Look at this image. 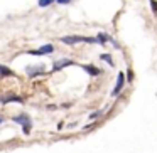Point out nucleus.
Returning <instances> with one entry per match:
<instances>
[{"mask_svg":"<svg viewBox=\"0 0 157 153\" xmlns=\"http://www.w3.org/2000/svg\"><path fill=\"white\" fill-rule=\"evenodd\" d=\"M14 119L17 125H22V129H24V135H31V128H32V121L27 115H17L14 116Z\"/></svg>","mask_w":157,"mask_h":153,"instance_id":"nucleus-1","label":"nucleus"},{"mask_svg":"<svg viewBox=\"0 0 157 153\" xmlns=\"http://www.w3.org/2000/svg\"><path fill=\"white\" fill-rule=\"evenodd\" d=\"M61 42H64V44H79V42H90V44H93L95 42V39L91 37H83V35H66V37H61Z\"/></svg>","mask_w":157,"mask_h":153,"instance_id":"nucleus-2","label":"nucleus"},{"mask_svg":"<svg viewBox=\"0 0 157 153\" xmlns=\"http://www.w3.org/2000/svg\"><path fill=\"white\" fill-rule=\"evenodd\" d=\"M54 52V47L51 44H46L42 47L36 49V51H27V54H32V56H44V54H52Z\"/></svg>","mask_w":157,"mask_h":153,"instance_id":"nucleus-3","label":"nucleus"},{"mask_svg":"<svg viewBox=\"0 0 157 153\" xmlns=\"http://www.w3.org/2000/svg\"><path fill=\"white\" fill-rule=\"evenodd\" d=\"M123 82H125V74H123V72H118V76H117V84H115V88H113V91H112L113 98L120 94V91H122V88H123Z\"/></svg>","mask_w":157,"mask_h":153,"instance_id":"nucleus-4","label":"nucleus"},{"mask_svg":"<svg viewBox=\"0 0 157 153\" xmlns=\"http://www.w3.org/2000/svg\"><path fill=\"white\" fill-rule=\"evenodd\" d=\"M71 64H75L71 59H61V61H56L54 66H52V71H59V69L66 67V66H71Z\"/></svg>","mask_w":157,"mask_h":153,"instance_id":"nucleus-5","label":"nucleus"},{"mask_svg":"<svg viewBox=\"0 0 157 153\" xmlns=\"http://www.w3.org/2000/svg\"><path fill=\"white\" fill-rule=\"evenodd\" d=\"M10 101L22 103V98H19L17 94H7V96H2V98H0V103H2V104H7V103H10Z\"/></svg>","mask_w":157,"mask_h":153,"instance_id":"nucleus-6","label":"nucleus"},{"mask_svg":"<svg viewBox=\"0 0 157 153\" xmlns=\"http://www.w3.org/2000/svg\"><path fill=\"white\" fill-rule=\"evenodd\" d=\"M46 69H44V66H39V67H25V72H27L31 78H34V76H37V74H41V72H44Z\"/></svg>","mask_w":157,"mask_h":153,"instance_id":"nucleus-7","label":"nucleus"},{"mask_svg":"<svg viewBox=\"0 0 157 153\" xmlns=\"http://www.w3.org/2000/svg\"><path fill=\"white\" fill-rule=\"evenodd\" d=\"M83 69H85L90 76H98L100 74V69L95 67V66H91V64H83Z\"/></svg>","mask_w":157,"mask_h":153,"instance_id":"nucleus-8","label":"nucleus"},{"mask_svg":"<svg viewBox=\"0 0 157 153\" xmlns=\"http://www.w3.org/2000/svg\"><path fill=\"white\" fill-rule=\"evenodd\" d=\"M108 41H112V37L106 35V34H98L95 39V42H100V44H105V42H108Z\"/></svg>","mask_w":157,"mask_h":153,"instance_id":"nucleus-9","label":"nucleus"},{"mask_svg":"<svg viewBox=\"0 0 157 153\" xmlns=\"http://www.w3.org/2000/svg\"><path fill=\"white\" fill-rule=\"evenodd\" d=\"M0 76H9V78H12V76H14V71L0 64Z\"/></svg>","mask_w":157,"mask_h":153,"instance_id":"nucleus-10","label":"nucleus"},{"mask_svg":"<svg viewBox=\"0 0 157 153\" xmlns=\"http://www.w3.org/2000/svg\"><path fill=\"white\" fill-rule=\"evenodd\" d=\"M54 0H37V5L39 7H49Z\"/></svg>","mask_w":157,"mask_h":153,"instance_id":"nucleus-11","label":"nucleus"},{"mask_svg":"<svg viewBox=\"0 0 157 153\" xmlns=\"http://www.w3.org/2000/svg\"><path fill=\"white\" fill-rule=\"evenodd\" d=\"M101 59H103V61H106L110 66H113V57L110 54H101Z\"/></svg>","mask_w":157,"mask_h":153,"instance_id":"nucleus-12","label":"nucleus"},{"mask_svg":"<svg viewBox=\"0 0 157 153\" xmlns=\"http://www.w3.org/2000/svg\"><path fill=\"white\" fill-rule=\"evenodd\" d=\"M150 7H152L154 14L157 15V0H150Z\"/></svg>","mask_w":157,"mask_h":153,"instance_id":"nucleus-13","label":"nucleus"},{"mask_svg":"<svg viewBox=\"0 0 157 153\" xmlns=\"http://www.w3.org/2000/svg\"><path fill=\"white\" fill-rule=\"evenodd\" d=\"M127 79H128V82L133 81V71H132V69H128V71H127Z\"/></svg>","mask_w":157,"mask_h":153,"instance_id":"nucleus-14","label":"nucleus"},{"mask_svg":"<svg viewBox=\"0 0 157 153\" xmlns=\"http://www.w3.org/2000/svg\"><path fill=\"white\" fill-rule=\"evenodd\" d=\"M100 116H101V111H95V113H91V116H90V118L96 119V118H100Z\"/></svg>","mask_w":157,"mask_h":153,"instance_id":"nucleus-15","label":"nucleus"},{"mask_svg":"<svg viewBox=\"0 0 157 153\" xmlns=\"http://www.w3.org/2000/svg\"><path fill=\"white\" fill-rule=\"evenodd\" d=\"M58 4H61V5H66V4H71V0H56Z\"/></svg>","mask_w":157,"mask_h":153,"instance_id":"nucleus-16","label":"nucleus"},{"mask_svg":"<svg viewBox=\"0 0 157 153\" xmlns=\"http://www.w3.org/2000/svg\"><path fill=\"white\" fill-rule=\"evenodd\" d=\"M2 123H4V118H2V116H0V125H2Z\"/></svg>","mask_w":157,"mask_h":153,"instance_id":"nucleus-17","label":"nucleus"}]
</instances>
